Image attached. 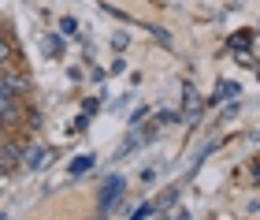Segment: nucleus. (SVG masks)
I'll return each instance as SVG.
<instances>
[{
    "instance_id": "obj_8",
    "label": "nucleus",
    "mask_w": 260,
    "mask_h": 220,
    "mask_svg": "<svg viewBox=\"0 0 260 220\" xmlns=\"http://www.w3.org/2000/svg\"><path fill=\"white\" fill-rule=\"evenodd\" d=\"M130 131L138 134V142H141V146H152V142L160 138V123L152 120V123H145V127H130Z\"/></svg>"
},
{
    "instance_id": "obj_12",
    "label": "nucleus",
    "mask_w": 260,
    "mask_h": 220,
    "mask_svg": "<svg viewBox=\"0 0 260 220\" xmlns=\"http://www.w3.org/2000/svg\"><path fill=\"white\" fill-rule=\"evenodd\" d=\"M138 149H141V142H138V134L130 131V134L123 138V146L115 149V160H123V157H130V153H138Z\"/></svg>"
},
{
    "instance_id": "obj_19",
    "label": "nucleus",
    "mask_w": 260,
    "mask_h": 220,
    "mask_svg": "<svg viewBox=\"0 0 260 220\" xmlns=\"http://www.w3.org/2000/svg\"><path fill=\"white\" fill-rule=\"evenodd\" d=\"M145 30H149V34H152V38H156L160 45H171V34L164 30V26H145Z\"/></svg>"
},
{
    "instance_id": "obj_20",
    "label": "nucleus",
    "mask_w": 260,
    "mask_h": 220,
    "mask_svg": "<svg viewBox=\"0 0 260 220\" xmlns=\"http://www.w3.org/2000/svg\"><path fill=\"white\" fill-rule=\"evenodd\" d=\"M89 78H93V82H104V78H108V71H104V67H97V64L89 60Z\"/></svg>"
},
{
    "instance_id": "obj_5",
    "label": "nucleus",
    "mask_w": 260,
    "mask_h": 220,
    "mask_svg": "<svg viewBox=\"0 0 260 220\" xmlns=\"http://www.w3.org/2000/svg\"><path fill=\"white\" fill-rule=\"evenodd\" d=\"M22 116V101L19 97H4L0 94V123H15Z\"/></svg>"
},
{
    "instance_id": "obj_14",
    "label": "nucleus",
    "mask_w": 260,
    "mask_h": 220,
    "mask_svg": "<svg viewBox=\"0 0 260 220\" xmlns=\"http://www.w3.org/2000/svg\"><path fill=\"white\" fill-rule=\"evenodd\" d=\"M179 190H182V187H168V190H164V194H160V198H156V205H160V209H164V213H168V209H171V205H175V202H179Z\"/></svg>"
},
{
    "instance_id": "obj_21",
    "label": "nucleus",
    "mask_w": 260,
    "mask_h": 220,
    "mask_svg": "<svg viewBox=\"0 0 260 220\" xmlns=\"http://www.w3.org/2000/svg\"><path fill=\"white\" fill-rule=\"evenodd\" d=\"M82 112L97 116V112H101V101H97V97H86V101H82Z\"/></svg>"
},
{
    "instance_id": "obj_15",
    "label": "nucleus",
    "mask_w": 260,
    "mask_h": 220,
    "mask_svg": "<svg viewBox=\"0 0 260 220\" xmlns=\"http://www.w3.org/2000/svg\"><path fill=\"white\" fill-rule=\"evenodd\" d=\"M60 34H63V38H78V19L75 15H63L60 19Z\"/></svg>"
},
{
    "instance_id": "obj_4",
    "label": "nucleus",
    "mask_w": 260,
    "mask_h": 220,
    "mask_svg": "<svg viewBox=\"0 0 260 220\" xmlns=\"http://www.w3.org/2000/svg\"><path fill=\"white\" fill-rule=\"evenodd\" d=\"M45 160H49V146H41V142L22 146V160H19V164L26 168V172H41V168H45Z\"/></svg>"
},
{
    "instance_id": "obj_6",
    "label": "nucleus",
    "mask_w": 260,
    "mask_h": 220,
    "mask_svg": "<svg viewBox=\"0 0 260 220\" xmlns=\"http://www.w3.org/2000/svg\"><path fill=\"white\" fill-rule=\"evenodd\" d=\"M238 94H242V86L234 82V78H223V82H219V90H216V94L208 97V108H216L223 97H238Z\"/></svg>"
},
{
    "instance_id": "obj_22",
    "label": "nucleus",
    "mask_w": 260,
    "mask_h": 220,
    "mask_svg": "<svg viewBox=\"0 0 260 220\" xmlns=\"http://www.w3.org/2000/svg\"><path fill=\"white\" fill-rule=\"evenodd\" d=\"M238 108H242V105H238V101H234V97H231V105H227V108H223V116H219V120H234V116H238Z\"/></svg>"
},
{
    "instance_id": "obj_7",
    "label": "nucleus",
    "mask_w": 260,
    "mask_h": 220,
    "mask_svg": "<svg viewBox=\"0 0 260 220\" xmlns=\"http://www.w3.org/2000/svg\"><path fill=\"white\" fill-rule=\"evenodd\" d=\"M93 168H97V157H93V153H82V157H75V160L67 164V176H86V172H93Z\"/></svg>"
},
{
    "instance_id": "obj_2",
    "label": "nucleus",
    "mask_w": 260,
    "mask_h": 220,
    "mask_svg": "<svg viewBox=\"0 0 260 220\" xmlns=\"http://www.w3.org/2000/svg\"><path fill=\"white\" fill-rule=\"evenodd\" d=\"M30 75L26 71H11V67H4V71H0V94H4V97H26L30 94Z\"/></svg>"
},
{
    "instance_id": "obj_18",
    "label": "nucleus",
    "mask_w": 260,
    "mask_h": 220,
    "mask_svg": "<svg viewBox=\"0 0 260 220\" xmlns=\"http://www.w3.org/2000/svg\"><path fill=\"white\" fill-rule=\"evenodd\" d=\"M126 45H130V38H126L123 30H115V34H112V49H115V52H126Z\"/></svg>"
},
{
    "instance_id": "obj_17",
    "label": "nucleus",
    "mask_w": 260,
    "mask_h": 220,
    "mask_svg": "<svg viewBox=\"0 0 260 220\" xmlns=\"http://www.w3.org/2000/svg\"><path fill=\"white\" fill-rule=\"evenodd\" d=\"M145 120H149V108H145V105H138L134 112H130V116H126V123H130V127H141V123H145Z\"/></svg>"
},
{
    "instance_id": "obj_9",
    "label": "nucleus",
    "mask_w": 260,
    "mask_h": 220,
    "mask_svg": "<svg viewBox=\"0 0 260 220\" xmlns=\"http://www.w3.org/2000/svg\"><path fill=\"white\" fill-rule=\"evenodd\" d=\"M45 52H49L52 60L67 56V41H63V34H49V38H45Z\"/></svg>"
},
{
    "instance_id": "obj_10",
    "label": "nucleus",
    "mask_w": 260,
    "mask_h": 220,
    "mask_svg": "<svg viewBox=\"0 0 260 220\" xmlns=\"http://www.w3.org/2000/svg\"><path fill=\"white\" fill-rule=\"evenodd\" d=\"M11 64H15V41L0 30V67H11Z\"/></svg>"
},
{
    "instance_id": "obj_24",
    "label": "nucleus",
    "mask_w": 260,
    "mask_h": 220,
    "mask_svg": "<svg viewBox=\"0 0 260 220\" xmlns=\"http://www.w3.org/2000/svg\"><path fill=\"white\" fill-rule=\"evenodd\" d=\"M108 71H112V75H123V71H126V60H123V56H119V60H112Z\"/></svg>"
},
{
    "instance_id": "obj_16",
    "label": "nucleus",
    "mask_w": 260,
    "mask_h": 220,
    "mask_svg": "<svg viewBox=\"0 0 260 220\" xmlns=\"http://www.w3.org/2000/svg\"><path fill=\"white\" fill-rule=\"evenodd\" d=\"M156 123H160V127H168V123H182V112L164 108V112H156Z\"/></svg>"
},
{
    "instance_id": "obj_23",
    "label": "nucleus",
    "mask_w": 260,
    "mask_h": 220,
    "mask_svg": "<svg viewBox=\"0 0 260 220\" xmlns=\"http://www.w3.org/2000/svg\"><path fill=\"white\" fill-rule=\"evenodd\" d=\"M89 120H93V116H89V112H82L78 120H75V131H86V127H89Z\"/></svg>"
},
{
    "instance_id": "obj_1",
    "label": "nucleus",
    "mask_w": 260,
    "mask_h": 220,
    "mask_svg": "<svg viewBox=\"0 0 260 220\" xmlns=\"http://www.w3.org/2000/svg\"><path fill=\"white\" fill-rule=\"evenodd\" d=\"M123 194H126L123 176H104L97 187V216H112L115 205H123Z\"/></svg>"
},
{
    "instance_id": "obj_11",
    "label": "nucleus",
    "mask_w": 260,
    "mask_h": 220,
    "mask_svg": "<svg viewBox=\"0 0 260 220\" xmlns=\"http://www.w3.org/2000/svg\"><path fill=\"white\" fill-rule=\"evenodd\" d=\"M231 49L234 52H249V45H253V30H238V34H231Z\"/></svg>"
},
{
    "instance_id": "obj_13",
    "label": "nucleus",
    "mask_w": 260,
    "mask_h": 220,
    "mask_svg": "<svg viewBox=\"0 0 260 220\" xmlns=\"http://www.w3.org/2000/svg\"><path fill=\"white\" fill-rule=\"evenodd\" d=\"M160 213L164 209H160L156 202H141L138 209H130V220H145V216H160Z\"/></svg>"
},
{
    "instance_id": "obj_3",
    "label": "nucleus",
    "mask_w": 260,
    "mask_h": 220,
    "mask_svg": "<svg viewBox=\"0 0 260 220\" xmlns=\"http://www.w3.org/2000/svg\"><path fill=\"white\" fill-rule=\"evenodd\" d=\"M205 108H208V101H201V97H197L193 82H182V116H186V123L197 127V123H201V116H205Z\"/></svg>"
}]
</instances>
